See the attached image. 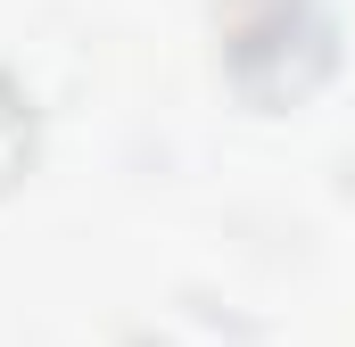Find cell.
I'll list each match as a JSON object with an SVG mask.
<instances>
[{"label": "cell", "mask_w": 355, "mask_h": 347, "mask_svg": "<svg viewBox=\"0 0 355 347\" xmlns=\"http://www.w3.org/2000/svg\"><path fill=\"white\" fill-rule=\"evenodd\" d=\"M223 67L248 99H297L331 67V8L322 0H223Z\"/></svg>", "instance_id": "cell-1"}, {"label": "cell", "mask_w": 355, "mask_h": 347, "mask_svg": "<svg viewBox=\"0 0 355 347\" xmlns=\"http://www.w3.org/2000/svg\"><path fill=\"white\" fill-rule=\"evenodd\" d=\"M25 141H33V124H25V99H17V83H8V75H0V182L17 174Z\"/></svg>", "instance_id": "cell-2"}]
</instances>
